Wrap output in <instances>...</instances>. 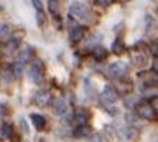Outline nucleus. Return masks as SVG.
Instances as JSON below:
<instances>
[{"label": "nucleus", "instance_id": "obj_3", "mask_svg": "<svg viewBox=\"0 0 158 142\" xmlns=\"http://www.w3.org/2000/svg\"><path fill=\"white\" fill-rule=\"evenodd\" d=\"M69 14H72V16L79 19V20H88L91 13H89V9L83 3L75 2V3H72L69 6Z\"/></svg>", "mask_w": 158, "mask_h": 142}, {"label": "nucleus", "instance_id": "obj_25", "mask_svg": "<svg viewBox=\"0 0 158 142\" xmlns=\"http://www.w3.org/2000/svg\"><path fill=\"white\" fill-rule=\"evenodd\" d=\"M19 124H20L22 131L27 134V132H29V125H27V122L25 121V118H20V119H19Z\"/></svg>", "mask_w": 158, "mask_h": 142}, {"label": "nucleus", "instance_id": "obj_24", "mask_svg": "<svg viewBox=\"0 0 158 142\" xmlns=\"http://www.w3.org/2000/svg\"><path fill=\"white\" fill-rule=\"evenodd\" d=\"M36 20H38V25L42 27L43 23H45V12H43V10H39V12L36 13Z\"/></svg>", "mask_w": 158, "mask_h": 142}, {"label": "nucleus", "instance_id": "obj_20", "mask_svg": "<svg viewBox=\"0 0 158 142\" xmlns=\"http://www.w3.org/2000/svg\"><path fill=\"white\" fill-rule=\"evenodd\" d=\"M99 40H101V34H94V36H91V38H89V40H88L86 42V47L88 49H95L96 47V45H98V43H99Z\"/></svg>", "mask_w": 158, "mask_h": 142}, {"label": "nucleus", "instance_id": "obj_22", "mask_svg": "<svg viewBox=\"0 0 158 142\" xmlns=\"http://www.w3.org/2000/svg\"><path fill=\"white\" fill-rule=\"evenodd\" d=\"M9 32H10V26L7 23H0V39L7 38Z\"/></svg>", "mask_w": 158, "mask_h": 142}, {"label": "nucleus", "instance_id": "obj_11", "mask_svg": "<svg viewBox=\"0 0 158 142\" xmlns=\"http://www.w3.org/2000/svg\"><path fill=\"white\" fill-rule=\"evenodd\" d=\"M85 36V30L81 27V26H75L73 29L71 30V33H69V39H71L72 42H81Z\"/></svg>", "mask_w": 158, "mask_h": 142}, {"label": "nucleus", "instance_id": "obj_13", "mask_svg": "<svg viewBox=\"0 0 158 142\" xmlns=\"http://www.w3.org/2000/svg\"><path fill=\"white\" fill-rule=\"evenodd\" d=\"M127 86H128V89L132 88V82H131V79H128V78H121V79H117V88L119 89V91H122L124 93H127Z\"/></svg>", "mask_w": 158, "mask_h": 142}, {"label": "nucleus", "instance_id": "obj_2", "mask_svg": "<svg viewBox=\"0 0 158 142\" xmlns=\"http://www.w3.org/2000/svg\"><path fill=\"white\" fill-rule=\"evenodd\" d=\"M27 78H29L33 83H39L43 78V63L40 59H36L32 62V65L27 69Z\"/></svg>", "mask_w": 158, "mask_h": 142}, {"label": "nucleus", "instance_id": "obj_23", "mask_svg": "<svg viewBox=\"0 0 158 142\" xmlns=\"http://www.w3.org/2000/svg\"><path fill=\"white\" fill-rule=\"evenodd\" d=\"M89 142H108V139L104 134H94V136L89 139Z\"/></svg>", "mask_w": 158, "mask_h": 142}, {"label": "nucleus", "instance_id": "obj_17", "mask_svg": "<svg viewBox=\"0 0 158 142\" xmlns=\"http://www.w3.org/2000/svg\"><path fill=\"white\" fill-rule=\"evenodd\" d=\"M111 49H112L114 53H122L125 50V45H124V42H122V39H119V38L115 39V42L112 43V47H111Z\"/></svg>", "mask_w": 158, "mask_h": 142}, {"label": "nucleus", "instance_id": "obj_8", "mask_svg": "<svg viewBox=\"0 0 158 142\" xmlns=\"http://www.w3.org/2000/svg\"><path fill=\"white\" fill-rule=\"evenodd\" d=\"M88 118H89V113H88L86 108H76L75 113H73V121L78 126H83L86 125Z\"/></svg>", "mask_w": 158, "mask_h": 142}, {"label": "nucleus", "instance_id": "obj_6", "mask_svg": "<svg viewBox=\"0 0 158 142\" xmlns=\"http://www.w3.org/2000/svg\"><path fill=\"white\" fill-rule=\"evenodd\" d=\"M127 73V65L122 62H114L108 66V75L114 79H121Z\"/></svg>", "mask_w": 158, "mask_h": 142}, {"label": "nucleus", "instance_id": "obj_18", "mask_svg": "<svg viewBox=\"0 0 158 142\" xmlns=\"http://www.w3.org/2000/svg\"><path fill=\"white\" fill-rule=\"evenodd\" d=\"M13 132V128L10 124H3V125L0 126V136L2 138H9Z\"/></svg>", "mask_w": 158, "mask_h": 142}, {"label": "nucleus", "instance_id": "obj_21", "mask_svg": "<svg viewBox=\"0 0 158 142\" xmlns=\"http://www.w3.org/2000/svg\"><path fill=\"white\" fill-rule=\"evenodd\" d=\"M125 121H127V124H128L129 126H132V125H137V122L139 121V118H138L135 113H127V115H125Z\"/></svg>", "mask_w": 158, "mask_h": 142}, {"label": "nucleus", "instance_id": "obj_14", "mask_svg": "<svg viewBox=\"0 0 158 142\" xmlns=\"http://www.w3.org/2000/svg\"><path fill=\"white\" fill-rule=\"evenodd\" d=\"M106 56H108V50L105 49V47L96 46L95 49H94V58H95V60H98V62L105 60V59H106Z\"/></svg>", "mask_w": 158, "mask_h": 142}, {"label": "nucleus", "instance_id": "obj_26", "mask_svg": "<svg viewBox=\"0 0 158 142\" xmlns=\"http://www.w3.org/2000/svg\"><path fill=\"white\" fill-rule=\"evenodd\" d=\"M32 4H33L35 9H38V12H39V10H42V2H40V0H33V2H32Z\"/></svg>", "mask_w": 158, "mask_h": 142}, {"label": "nucleus", "instance_id": "obj_27", "mask_svg": "<svg viewBox=\"0 0 158 142\" xmlns=\"http://www.w3.org/2000/svg\"><path fill=\"white\" fill-rule=\"evenodd\" d=\"M111 3H112L111 0H98L96 2V4H99V6H109Z\"/></svg>", "mask_w": 158, "mask_h": 142}, {"label": "nucleus", "instance_id": "obj_9", "mask_svg": "<svg viewBox=\"0 0 158 142\" xmlns=\"http://www.w3.org/2000/svg\"><path fill=\"white\" fill-rule=\"evenodd\" d=\"M53 113L56 116H65L68 113V103L63 98H56L53 102Z\"/></svg>", "mask_w": 158, "mask_h": 142}, {"label": "nucleus", "instance_id": "obj_12", "mask_svg": "<svg viewBox=\"0 0 158 142\" xmlns=\"http://www.w3.org/2000/svg\"><path fill=\"white\" fill-rule=\"evenodd\" d=\"M139 100H141V98H139L138 95H127L122 102H124V105L127 106V108L131 109V108H135V106L139 103Z\"/></svg>", "mask_w": 158, "mask_h": 142}, {"label": "nucleus", "instance_id": "obj_19", "mask_svg": "<svg viewBox=\"0 0 158 142\" xmlns=\"http://www.w3.org/2000/svg\"><path fill=\"white\" fill-rule=\"evenodd\" d=\"M48 7H49L50 13H52L53 16H58L59 9H60V3L56 2V0H49V2H48Z\"/></svg>", "mask_w": 158, "mask_h": 142}, {"label": "nucleus", "instance_id": "obj_7", "mask_svg": "<svg viewBox=\"0 0 158 142\" xmlns=\"http://www.w3.org/2000/svg\"><path fill=\"white\" fill-rule=\"evenodd\" d=\"M137 116L138 118H142V119H155V111L152 109V106L148 103H138L137 106Z\"/></svg>", "mask_w": 158, "mask_h": 142}, {"label": "nucleus", "instance_id": "obj_5", "mask_svg": "<svg viewBox=\"0 0 158 142\" xmlns=\"http://www.w3.org/2000/svg\"><path fill=\"white\" fill-rule=\"evenodd\" d=\"M129 58H131L132 65L139 66V67L145 66L147 60H148V56H147L145 52L141 50V49H135V47H132V49L129 50Z\"/></svg>", "mask_w": 158, "mask_h": 142}, {"label": "nucleus", "instance_id": "obj_1", "mask_svg": "<svg viewBox=\"0 0 158 142\" xmlns=\"http://www.w3.org/2000/svg\"><path fill=\"white\" fill-rule=\"evenodd\" d=\"M99 100H101V105H102L106 111L114 113L112 111H111V108H114L112 105L118 100V91L114 88V86H105L99 96Z\"/></svg>", "mask_w": 158, "mask_h": 142}, {"label": "nucleus", "instance_id": "obj_15", "mask_svg": "<svg viewBox=\"0 0 158 142\" xmlns=\"http://www.w3.org/2000/svg\"><path fill=\"white\" fill-rule=\"evenodd\" d=\"M91 128L86 125L83 126H78L75 131H73V135H75V138H85V136H88V135H91Z\"/></svg>", "mask_w": 158, "mask_h": 142}, {"label": "nucleus", "instance_id": "obj_16", "mask_svg": "<svg viewBox=\"0 0 158 142\" xmlns=\"http://www.w3.org/2000/svg\"><path fill=\"white\" fill-rule=\"evenodd\" d=\"M142 96L144 98H148V99H155L157 98V86H148V88H144L142 91Z\"/></svg>", "mask_w": 158, "mask_h": 142}, {"label": "nucleus", "instance_id": "obj_28", "mask_svg": "<svg viewBox=\"0 0 158 142\" xmlns=\"http://www.w3.org/2000/svg\"><path fill=\"white\" fill-rule=\"evenodd\" d=\"M0 55H2V47H0Z\"/></svg>", "mask_w": 158, "mask_h": 142}, {"label": "nucleus", "instance_id": "obj_10", "mask_svg": "<svg viewBox=\"0 0 158 142\" xmlns=\"http://www.w3.org/2000/svg\"><path fill=\"white\" fill-rule=\"evenodd\" d=\"M30 119H32V124L36 128V131H43L46 128V118L39 115V113H32L30 115Z\"/></svg>", "mask_w": 158, "mask_h": 142}, {"label": "nucleus", "instance_id": "obj_4", "mask_svg": "<svg viewBox=\"0 0 158 142\" xmlns=\"http://www.w3.org/2000/svg\"><path fill=\"white\" fill-rule=\"evenodd\" d=\"M32 100H33L36 105L39 106H48V105L52 103V93L49 91H46V89H39L36 92L33 93L32 96Z\"/></svg>", "mask_w": 158, "mask_h": 142}]
</instances>
